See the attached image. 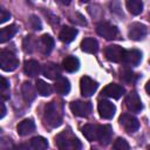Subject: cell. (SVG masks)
<instances>
[{
    "label": "cell",
    "mask_w": 150,
    "mask_h": 150,
    "mask_svg": "<svg viewBox=\"0 0 150 150\" xmlns=\"http://www.w3.org/2000/svg\"><path fill=\"white\" fill-rule=\"evenodd\" d=\"M43 121L45 124L48 125L49 128H56L61 124L62 122V112L56 102H49L45 107V112H43Z\"/></svg>",
    "instance_id": "1"
},
{
    "label": "cell",
    "mask_w": 150,
    "mask_h": 150,
    "mask_svg": "<svg viewBox=\"0 0 150 150\" xmlns=\"http://www.w3.org/2000/svg\"><path fill=\"white\" fill-rule=\"evenodd\" d=\"M59 150H81V142L76 138L71 131L64 130L60 132L55 138Z\"/></svg>",
    "instance_id": "2"
},
{
    "label": "cell",
    "mask_w": 150,
    "mask_h": 150,
    "mask_svg": "<svg viewBox=\"0 0 150 150\" xmlns=\"http://www.w3.org/2000/svg\"><path fill=\"white\" fill-rule=\"evenodd\" d=\"M19 66V60L9 50H1L0 53V67L5 71H13Z\"/></svg>",
    "instance_id": "3"
},
{
    "label": "cell",
    "mask_w": 150,
    "mask_h": 150,
    "mask_svg": "<svg viewBox=\"0 0 150 150\" xmlns=\"http://www.w3.org/2000/svg\"><path fill=\"white\" fill-rule=\"evenodd\" d=\"M96 32L100 36L107 39V40H111V39H115L116 35L118 34V29L109 23V22H100L97 26H96Z\"/></svg>",
    "instance_id": "4"
},
{
    "label": "cell",
    "mask_w": 150,
    "mask_h": 150,
    "mask_svg": "<svg viewBox=\"0 0 150 150\" xmlns=\"http://www.w3.org/2000/svg\"><path fill=\"white\" fill-rule=\"evenodd\" d=\"M118 122H120V124L123 127V129L127 132H135L139 128L138 120L135 116L130 115V114H123V115H121Z\"/></svg>",
    "instance_id": "5"
},
{
    "label": "cell",
    "mask_w": 150,
    "mask_h": 150,
    "mask_svg": "<svg viewBox=\"0 0 150 150\" xmlns=\"http://www.w3.org/2000/svg\"><path fill=\"white\" fill-rule=\"evenodd\" d=\"M105 56L109 61L112 62H123L124 61V55H125V49L122 48L121 46L112 45L108 46L105 48Z\"/></svg>",
    "instance_id": "6"
},
{
    "label": "cell",
    "mask_w": 150,
    "mask_h": 150,
    "mask_svg": "<svg viewBox=\"0 0 150 150\" xmlns=\"http://www.w3.org/2000/svg\"><path fill=\"white\" fill-rule=\"evenodd\" d=\"M70 110L74 115L79 117H87L91 112V104L90 102H83V101H74L70 103Z\"/></svg>",
    "instance_id": "7"
},
{
    "label": "cell",
    "mask_w": 150,
    "mask_h": 150,
    "mask_svg": "<svg viewBox=\"0 0 150 150\" xmlns=\"http://www.w3.org/2000/svg\"><path fill=\"white\" fill-rule=\"evenodd\" d=\"M80 88H81V94L86 97H89L96 91L97 82L89 76H83L81 77V81H80Z\"/></svg>",
    "instance_id": "8"
},
{
    "label": "cell",
    "mask_w": 150,
    "mask_h": 150,
    "mask_svg": "<svg viewBox=\"0 0 150 150\" xmlns=\"http://www.w3.org/2000/svg\"><path fill=\"white\" fill-rule=\"evenodd\" d=\"M125 105L131 112H139L143 108L141 98L136 91H131L125 97Z\"/></svg>",
    "instance_id": "9"
},
{
    "label": "cell",
    "mask_w": 150,
    "mask_h": 150,
    "mask_svg": "<svg viewBox=\"0 0 150 150\" xmlns=\"http://www.w3.org/2000/svg\"><path fill=\"white\" fill-rule=\"evenodd\" d=\"M97 110H98V114L104 120H110L112 118V116L115 115V111H116V108L115 105L110 102V101H100L98 102V105H97Z\"/></svg>",
    "instance_id": "10"
},
{
    "label": "cell",
    "mask_w": 150,
    "mask_h": 150,
    "mask_svg": "<svg viewBox=\"0 0 150 150\" xmlns=\"http://www.w3.org/2000/svg\"><path fill=\"white\" fill-rule=\"evenodd\" d=\"M128 35L131 40H135V41H138V40H142L145 35H146V27L143 25V23H139V22H134L129 26V32H128Z\"/></svg>",
    "instance_id": "11"
},
{
    "label": "cell",
    "mask_w": 150,
    "mask_h": 150,
    "mask_svg": "<svg viewBox=\"0 0 150 150\" xmlns=\"http://www.w3.org/2000/svg\"><path fill=\"white\" fill-rule=\"evenodd\" d=\"M36 46H38L39 50H40L42 54L47 55V54H49V53L53 50V48H54V39H53L50 35L45 34V35H42V36L38 40Z\"/></svg>",
    "instance_id": "12"
},
{
    "label": "cell",
    "mask_w": 150,
    "mask_h": 150,
    "mask_svg": "<svg viewBox=\"0 0 150 150\" xmlns=\"http://www.w3.org/2000/svg\"><path fill=\"white\" fill-rule=\"evenodd\" d=\"M124 88L121 86V84H117V83H110L108 84L107 87H104V89L102 90V94L104 96H108L110 98H120L123 94H124Z\"/></svg>",
    "instance_id": "13"
},
{
    "label": "cell",
    "mask_w": 150,
    "mask_h": 150,
    "mask_svg": "<svg viewBox=\"0 0 150 150\" xmlns=\"http://www.w3.org/2000/svg\"><path fill=\"white\" fill-rule=\"evenodd\" d=\"M42 74L46 77L50 79V80H55V79H60L61 70H60V68H59L57 64L49 62V63L43 64V67H42Z\"/></svg>",
    "instance_id": "14"
},
{
    "label": "cell",
    "mask_w": 150,
    "mask_h": 150,
    "mask_svg": "<svg viewBox=\"0 0 150 150\" xmlns=\"http://www.w3.org/2000/svg\"><path fill=\"white\" fill-rule=\"evenodd\" d=\"M111 135H112V129L109 124H104V125H98V136H97V141H100L101 144L107 145L110 139H111Z\"/></svg>",
    "instance_id": "15"
},
{
    "label": "cell",
    "mask_w": 150,
    "mask_h": 150,
    "mask_svg": "<svg viewBox=\"0 0 150 150\" xmlns=\"http://www.w3.org/2000/svg\"><path fill=\"white\" fill-rule=\"evenodd\" d=\"M142 60V53L137 49H130V50H125V55H124V61L129 66H137L139 64Z\"/></svg>",
    "instance_id": "16"
},
{
    "label": "cell",
    "mask_w": 150,
    "mask_h": 150,
    "mask_svg": "<svg viewBox=\"0 0 150 150\" xmlns=\"http://www.w3.org/2000/svg\"><path fill=\"white\" fill-rule=\"evenodd\" d=\"M34 129H35L34 122H33L32 120H28V118L21 121V122L18 124V127H16L18 134H19L20 136H27V135H29L30 132H33Z\"/></svg>",
    "instance_id": "17"
},
{
    "label": "cell",
    "mask_w": 150,
    "mask_h": 150,
    "mask_svg": "<svg viewBox=\"0 0 150 150\" xmlns=\"http://www.w3.org/2000/svg\"><path fill=\"white\" fill-rule=\"evenodd\" d=\"M77 35V29L76 28H73V27H63L62 29H61V32H60V34H59V38H60V40L62 41V42H64V43H69V42H71L74 39H75V36Z\"/></svg>",
    "instance_id": "18"
},
{
    "label": "cell",
    "mask_w": 150,
    "mask_h": 150,
    "mask_svg": "<svg viewBox=\"0 0 150 150\" xmlns=\"http://www.w3.org/2000/svg\"><path fill=\"white\" fill-rule=\"evenodd\" d=\"M82 134L88 141H97L98 136V125L96 124H84L82 127Z\"/></svg>",
    "instance_id": "19"
},
{
    "label": "cell",
    "mask_w": 150,
    "mask_h": 150,
    "mask_svg": "<svg viewBox=\"0 0 150 150\" xmlns=\"http://www.w3.org/2000/svg\"><path fill=\"white\" fill-rule=\"evenodd\" d=\"M23 70H25V73H26L28 76L34 77V76L39 75V73L41 71L40 63H39L38 61H35V60H28V61H26L25 64H23Z\"/></svg>",
    "instance_id": "20"
},
{
    "label": "cell",
    "mask_w": 150,
    "mask_h": 150,
    "mask_svg": "<svg viewBox=\"0 0 150 150\" xmlns=\"http://www.w3.org/2000/svg\"><path fill=\"white\" fill-rule=\"evenodd\" d=\"M62 66L63 69L68 73H74L76 70H79L80 68V61L77 57L75 56H67L63 61H62Z\"/></svg>",
    "instance_id": "21"
},
{
    "label": "cell",
    "mask_w": 150,
    "mask_h": 150,
    "mask_svg": "<svg viewBox=\"0 0 150 150\" xmlns=\"http://www.w3.org/2000/svg\"><path fill=\"white\" fill-rule=\"evenodd\" d=\"M81 49L86 53H96L98 49V43L94 38H86L81 42Z\"/></svg>",
    "instance_id": "22"
},
{
    "label": "cell",
    "mask_w": 150,
    "mask_h": 150,
    "mask_svg": "<svg viewBox=\"0 0 150 150\" xmlns=\"http://www.w3.org/2000/svg\"><path fill=\"white\" fill-rule=\"evenodd\" d=\"M21 93H22V96H23V100L26 102H32L36 94H35V89L33 87V84L30 82H25L21 87Z\"/></svg>",
    "instance_id": "23"
},
{
    "label": "cell",
    "mask_w": 150,
    "mask_h": 150,
    "mask_svg": "<svg viewBox=\"0 0 150 150\" xmlns=\"http://www.w3.org/2000/svg\"><path fill=\"white\" fill-rule=\"evenodd\" d=\"M16 32H18V28L15 25H9L7 27H4L0 30V42L4 43L6 41H8L16 34Z\"/></svg>",
    "instance_id": "24"
},
{
    "label": "cell",
    "mask_w": 150,
    "mask_h": 150,
    "mask_svg": "<svg viewBox=\"0 0 150 150\" xmlns=\"http://www.w3.org/2000/svg\"><path fill=\"white\" fill-rule=\"evenodd\" d=\"M55 90L60 95H67L70 91V83L66 77H60L55 82Z\"/></svg>",
    "instance_id": "25"
},
{
    "label": "cell",
    "mask_w": 150,
    "mask_h": 150,
    "mask_svg": "<svg viewBox=\"0 0 150 150\" xmlns=\"http://www.w3.org/2000/svg\"><path fill=\"white\" fill-rule=\"evenodd\" d=\"M127 8L129 12L134 15H138L143 11V2L139 0H128L127 1Z\"/></svg>",
    "instance_id": "26"
},
{
    "label": "cell",
    "mask_w": 150,
    "mask_h": 150,
    "mask_svg": "<svg viewBox=\"0 0 150 150\" xmlns=\"http://www.w3.org/2000/svg\"><path fill=\"white\" fill-rule=\"evenodd\" d=\"M30 146L34 150H47L48 142L46 138H43L41 136H35L30 139Z\"/></svg>",
    "instance_id": "27"
},
{
    "label": "cell",
    "mask_w": 150,
    "mask_h": 150,
    "mask_svg": "<svg viewBox=\"0 0 150 150\" xmlns=\"http://www.w3.org/2000/svg\"><path fill=\"white\" fill-rule=\"evenodd\" d=\"M36 90L42 96H49L52 94V87L47 82H45L42 80H38L36 81Z\"/></svg>",
    "instance_id": "28"
},
{
    "label": "cell",
    "mask_w": 150,
    "mask_h": 150,
    "mask_svg": "<svg viewBox=\"0 0 150 150\" xmlns=\"http://www.w3.org/2000/svg\"><path fill=\"white\" fill-rule=\"evenodd\" d=\"M114 150H129V144L124 138H117L114 142Z\"/></svg>",
    "instance_id": "29"
},
{
    "label": "cell",
    "mask_w": 150,
    "mask_h": 150,
    "mask_svg": "<svg viewBox=\"0 0 150 150\" xmlns=\"http://www.w3.org/2000/svg\"><path fill=\"white\" fill-rule=\"evenodd\" d=\"M121 77L125 81V82H135L136 81V79H137V75L136 74H134L131 70H128V69H125V70H123L122 73H121Z\"/></svg>",
    "instance_id": "30"
},
{
    "label": "cell",
    "mask_w": 150,
    "mask_h": 150,
    "mask_svg": "<svg viewBox=\"0 0 150 150\" xmlns=\"http://www.w3.org/2000/svg\"><path fill=\"white\" fill-rule=\"evenodd\" d=\"M0 144H1V150H15L12 139L8 137H2Z\"/></svg>",
    "instance_id": "31"
},
{
    "label": "cell",
    "mask_w": 150,
    "mask_h": 150,
    "mask_svg": "<svg viewBox=\"0 0 150 150\" xmlns=\"http://www.w3.org/2000/svg\"><path fill=\"white\" fill-rule=\"evenodd\" d=\"M29 25H30V27H32L33 29H35V30H40V29L42 28V25H41L40 19H39L38 16H35V15H32V16H30V19H29Z\"/></svg>",
    "instance_id": "32"
},
{
    "label": "cell",
    "mask_w": 150,
    "mask_h": 150,
    "mask_svg": "<svg viewBox=\"0 0 150 150\" xmlns=\"http://www.w3.org/2000/svg\"><path fill=\"white\" fill-rule=\"evenodd\" d=\"M8 89H9L8 81L5 77H1V94H2V98H7L8 97V95H6L7 91H8Z\"/></svg>",
    "instance_id": "33"
},
{
    "label": "cell",
    "mask_w": 150,
    "mask_h": 150,
    "mask_svg": "<svg viewBox=\"0 0 150 150\" xmlns=\"http://www.w3.org/2000/svg\"><path fill=\"white\" fill-rule=\"evenodd\" d=\"M23 47H25V50L26 52H32L33 50V47H34V45H33V42H32V38L30 36H27L26 39H25V41H23Z\"/></svg>",
    "instance_id": "34"
},
{
    "label": "cell",
    "mask_w": 150,
    "mask_h": 150,
    "mask_svg": "<svg viewBox=\"0 0 150 150\" xmlns=\"http://www.w3.org/2000/svg\"><path fill=\"white\" fill-rule=\"evenodd\" d=\"M11 18V14L6 11V9H4V8H0V23H4V22H6L8 19Z\"/></svg>",
    "instance_id": "35"
},
{
    "label": "cell",
    "mask_w": 150,
    "mask_h": 150,
    "mask_svg": "<svg viewBox=\"0 0 150 150\" xmlns=\"http://www.w3.org/2000/svg\"><path fill=\"white\" fill-rule=\"evenodd\" d=\"M16 150H30V149L28 148L27 144H20V145L16 148Z\"/></svg>",
    "instance_id": "36"
},
{
    "label": "cell",
    "mask_w": 150,
    "mask_h": 150,
    "mask_svg": "<svg viewBox=\"0 0 150 150\" xmlns=\"http://www.w3.org/2000/svg\"><path fill=\"white\" fill-rule=\"evenodd\" d=\"M0 105H1V115H0V117L2 118L5 116V114H6V108H5V104L4 103H1Z\"/></svg>",
    "instance_id": "37"
},
{
    "label": "cell",
    "mask_w": 150,
    "mask_h": 150,
    "mask_svg": "<svg viewBox=\"0 0 150 150\" xmlns=\"http://www.w3.org/2000/svg\"><path fill=\"white\" fill-rule=\"evenodd\" d=\"M145 91L150 95V81H148V82H146V84H145Z\"/></svg>",
    "instance_id": "38"
},
{
    "label": "cell",
    "mask_w": 150,
    "mask_h": 150,
    "mask_svg": "<svg viewBox=\"0 0 150 150\" xmlns=\"http://www.w3.org/2000/svg\"><path fill=\"white\" fill-rule=\"evenodd\" d=\"M91 150H98V149H91Z\"/></svg>",
    "instance_id": "39"
},
{
    "label": "cell",
    "mask_w": 150,
    "mask_h": 150,
    "mask_svg": "<svg viewBox=\"0 0 150 150\" xmlns=\"http://www.w3.org/2000/svg\"><path fill=\"white\" fill-rule=\"evenodd\" d=\"M148 150H150V146H149V148H148Z\"/></svg>",
    "instance_id": "40"
}]
</instances>
